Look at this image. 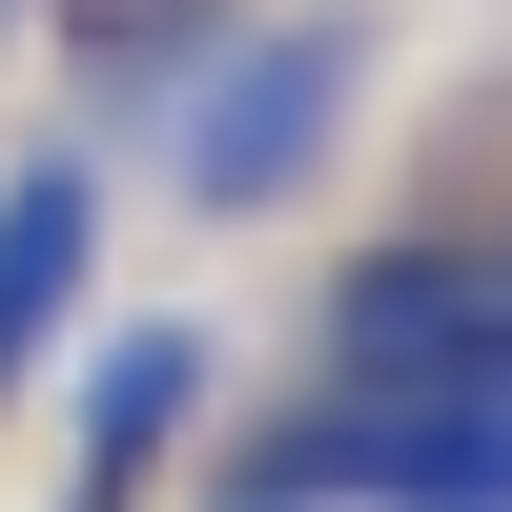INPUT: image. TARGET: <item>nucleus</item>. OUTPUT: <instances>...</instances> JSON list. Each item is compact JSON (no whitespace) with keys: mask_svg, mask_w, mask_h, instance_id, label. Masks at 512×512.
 Masks as SVG:
<instances>
[{"mask_svg":"<svg viewBox=\"0 0 512 512\" xmlns=\"http://www.w3.org/2000/svg\"><path fill=\"white\" fill-rule=\"evenodd\" d=\"M308 492H369V512H512V390H410V410H328V431L267 451L246 512H308Z\"/></svg>","mask_w":512,"mask_h":512,"instance_id":"1","label":"nucleus"},{"mask_svg":"<svg viewBox=\"0 0 512 512\" xmlns=\"http://www.w3.org/2000/svg\"><path fill=\"white\" fill-rule=\"evenodd\" d=\"M328 123H349V21H267V41L185 103V164H205V205H267V185L328 164Z\"/></svg>","mask_w":512,"mask_h":512,"instance_id":"2","label":"nucleus"},{"mask_svg":"<svg viewBox=\"0 0 512 512\" xmlns=\"http://www.w3.org/2000/svg\"><path fill=\"white\" fill-rule=\"evenodd\" d=\"M492 267H451V246H410V267H349V308H328V369H349V410H410V390H492Z\"/></svg>","mask_w":512,"mask_h":512,"instance_id":"3","label":"nucleus"},{"mask_svg":"<svg viewBox=\"0 0 512 512\" xmlns=\"http://www.w3.org/2000/svg\"><path fill=\"white\" fill-rule=\"evenodd\" d=\"M82 267H103V185H82V164H21V185H0V390H21L41 328L82 308Z\"/></svg>","mask_w":512,"mask_h":512,"instance_id":"4","label":"nucleus"}]
</instances>
